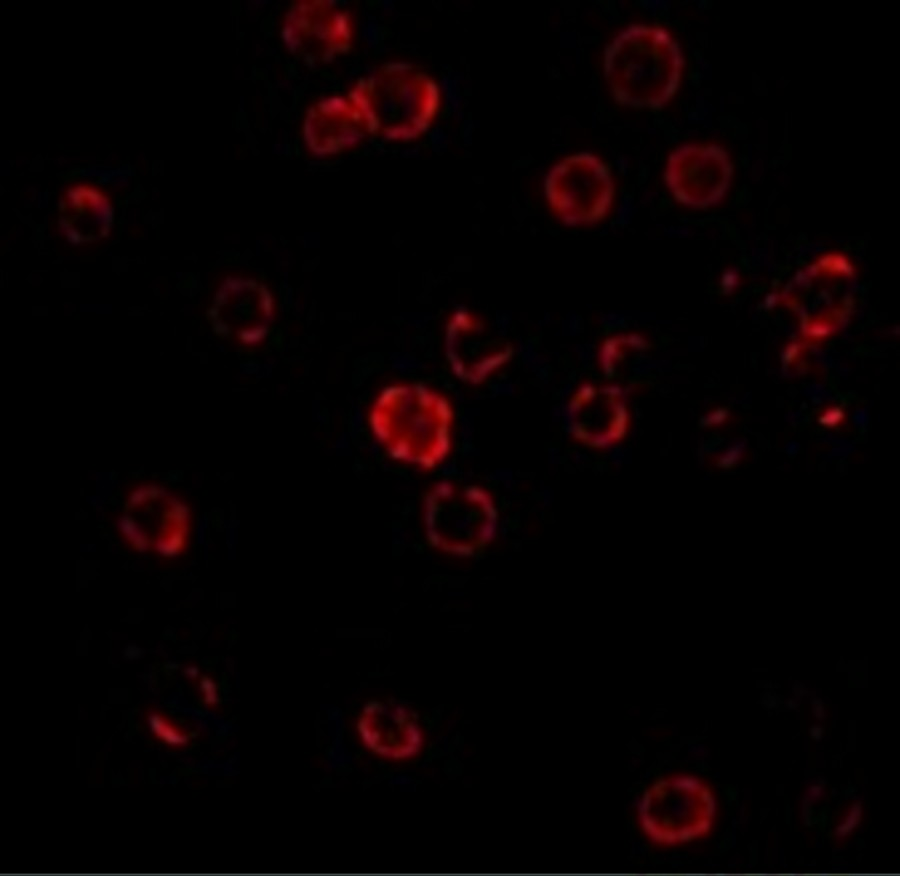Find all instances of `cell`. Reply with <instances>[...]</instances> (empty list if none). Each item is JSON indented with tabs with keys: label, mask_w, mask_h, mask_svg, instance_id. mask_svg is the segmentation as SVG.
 Here are the masks:
<instances>
[{
	"label": "cell",
	"mask_w": 900,
	"mask_h": 876,
	"mask_svg": "<svg viewBox=\"0 0 900 876\" xmlns=\"http://www.w3.org/2000/svg\"><path fill=\"white\" fill-rule=\"evenodd\" d=\"M453 417L441 393L420 383H396L376 396L368 423L392 459L430 470L449 455Z\"/></svg>",
	"instance_id": "1"
},
{
	"label": "cell",
	"mask_w": 900,
	"mask_h": 876,
	"mask_svg": "<svg viewBox=\"0 0 900 876\" xmlns=\"http://www.w3.org/2000/svg\"><path fill=\"white\" fill-rule=\"evenodd\" d=\"M683 63L680 46L668 30L636 24L606 46L603 72L616 102L656 110L676 93Z\"/></svg>",
	"instance_id": "2"
},
{
	"label": "cell",
	"mask_w": 900,
	"mask_h": 876,
	"mask_svg": "<svg viewBox=\"0 0 900 876\" xmlns=\"http://www.w3.org/2000/svg\"><path fill=\"white\" fill-rule=\"evenodd\" d=\"M347 96L370 134L406 142L426 133L441 101L437 82L406 62H389L359 79Z\"/></svg>",
	"instance_id": "3"
},
{
	"label": "cell",
	"mask_w": 900,
	"mask_h": 876,
	"mask_svg": "<svg viewBox=\"0 0 900 876\" xmlns=\"http://www.w3.org/2000/svg\"><path fill=\"white\" fill-rule=\"evenodd\" d=\"M428 543L445 554L470 558L495 539L498 510L492 494L478 485L436 482L423 502Z\"/></svg>",
	"instance_id": "4"
},
{
	"label": "cell",
	"mask_w": 900,
	"mask_h": 876,
	"mask_svg": "<svg viewBox=\"0 0 900 876\" xmlns=\"http://www.w3.org/2000/svg\"><path fill=\"white\" fill-rule=\"evenodd\" d=\"M715 811L716 801L710 787L690 775L654 782L638 804L643 831L651 840L664 845L685 843L706 835Z\"/></svg>",
	"instance_id": "5"
},
{
	"label": "cell",
	"mask_w": 900,
	"mask_h": 876,
	"mask_svg": "<svg viewBox=\"0 0 900 876\" xmlns=\"http://www.w3.org/2000/svg\"><path fill=\"white\" fill-rule=\"evenodd\" d=\"M855 273L841 254H827L809 264L787 284L782 303L801 320L806 335L824 337L850 315Z\"/></svg>",
	"instance_id": "6"
},
{
	"label": "cell",
	"mask_w": 900,
	"mask_h": 876,
	"mask_svg": "<svg viewBox=\"0 0 900 876\" xmlns=\"http://www.w3.org/2000/svg\"><path fill=\"white\" fill-rule=\"evenodd\" d=\"M544 193L564 225L585 226L605 218L613 203L614 184L599 157L581 152L563 158L549 170Z\"/></svg>",
	"instance_id": "7"
},
{
	"label": "cell",
	"mask_w": 900,
	"mask_h": 876,
	"mask_svg": "<svg viewBox=\"0 0 900 876\" xmlns=\"http://www.w3.org/2000/svg\"><path fill=\"white\" fill-rule=\"evenodd\" d=\"M190 523V510L179 497L160 485L144 484L129 494L117 527L133 549L173 557L185 550Z\"/></svg>",
	"instance_id": "8"
},
{
	"label": "cell",
	"mask_w": 900,
	"mask_h": 876,
	"mask_svg": "<svg viewBox=\"0 0 900 876\" xmlns=\"http://www.w3.org/2000/svg\"><path fill=\"white\" fill-rule=\"evenodd\" d=\"M281 38L298 60L321 66L350 51L354 23L349 12L333 1L298 0L283 17Z\"/></svg>",
	"instance_id": "9"
},
{
	"label": "cell",
	"mask_w": 900,
	"mask_h": 876,
	"mask_svg": "<svg viewBox=\"0 0 900 876\" xmlns=\"http://www.w3.org/2000/svg\"><path fill=\"white\" fill-rule=\"evenodd\" d=\"M733 165L727 151L715 143L684 144L673 150L665 165L664 180L680 204L706 209L719 204L732 181Z\"/></svg>",
	"instance_id": "10"
},
{
	"label": "cell",
	"mask_w": 900,
	"mask_h": 876,
	"mask_svg": "<svg viewBox=\"0 0 900 876\" xmlns=\"http://www.w3.org/2000/svg\"><path fill=\"white\" fill-rule=\"evenodd\" d=\"M208 314L218 335L255 346L269 332L274 300L262 283L250 278L229 277L217 290Z\"/></svg>",
	"instance_id": "11"
},
{
	"label": "cell",
	"mask_w": 900,
	"mask_h": 876,
	"mask_svg": "<svg viewBox=\"0 0 900 876\" xmlns=\"http://www.w3.org/2000/svg\"><path fill=\"white\" fill-rule=\"evenodd\" d=\"M445 354L457 378L478 385L507 363L513 350L480 318L460 310L446 325Z\"/></svg>",
	"instance_id": "12"
},
{
	"label": "cell",
	"mask_w": 900,
	"mask_h": 876,
	"mask_svg": "<svg viewBox=\"0 0 900 876\" xmlns=\"http://www.w3.org/2000/svg\"><path fill=\"white\" fill-rule=\"evenodd\" d=\"M302 133L307 149L318 157L350 150L370 135L347 95L325 97L312 104L305 114Z\"/></svg>",
	"instance_id": "13"
},
{
	"label": "cell",
	"mask_w": 900,
	"mask_h": 876,
	"mask_svg": "<svg viewBox=\"0 0 900 876\" xmlns=\"http://www.w3.org/2000/svg\"><path fill=\"white\" fill-rule=\"evenodd\" d=\"M358 730L369 749L391 759L412 757L423 743L417 716L397 702L377 700L367 703L359 718Z\"/></svg>",
	"instance_id": "14"
},
{
	"label": "cell",
	"mask_w": 900,
	"mask_h": 876,
	"mask_svg": "<svg viewBox=\"0 0 900 876\" xmlns=\"http://www.w3.org/2000/svg\"><path fill=\"white\" fill-rule=\"evenodd\" d=\"M113 213L112 201L104 190L78 182L69 186L60 198L58 227L70 243L91 245L109 235Z\"/></svg>",
	"instance_id": "15"
},
{
	"label": "cell",
	"mask_w": 900,
	"mask_h": 876,
	"mask_svg": "<svg viewBox=\"0 0 900 876\" xmlns=\"http://www.w3.org/2000/svg\"><path fill=\"white\" fill-rule=\"evenodd\" d=\"M147 719L156 738L172 747H183L189 742V735L156 710L149 711Z\"/></svg>",
	"instance_id": "16"
},
{
	"label": "cell",
	"mask_w": 900,
	"mask_h": 876,
	"mask_svg": "<svg viewBox=\"0 0 900 876\" xmlns=\"http://www.w3.org/2000/svg\"><path fill=\"white\" fill-rule=\"evenodd\" d=\"M201 690H202V692H203V694H204L205 702H206L209 706L215 705L216 699H217V695H216V687H215V684L213 683V681H212L210 678L204 677V678L201 680Z\"/></svg>",
	"instance_id": "17"
}]
</instances>
